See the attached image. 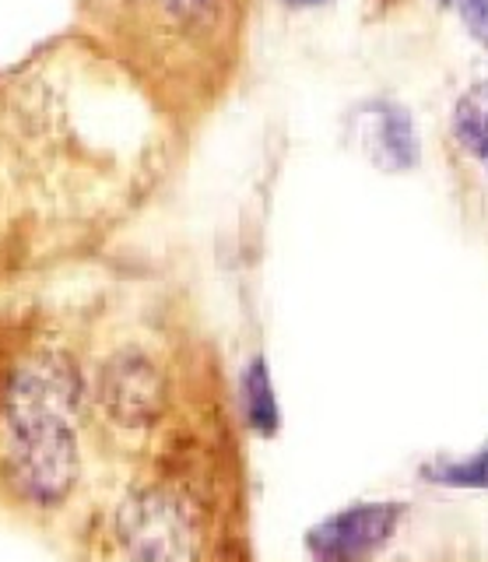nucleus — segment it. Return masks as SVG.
Segmentation results:
<instances>
[{
	"label": "nucleus",
	"instance_id": "nucleus-5",
	"mask_svg": "<svg viewBox=\"0 0 488 562\" xmlns=\"http://www.w3.org/2000/svg\"><path fill=\"white\" fill-rule=\"evenodd\" d=\"M99 394L110 418H116L127 429L151 426L166 412V380L159 366L141 351H124L102 369Z\"/></svg>",
	"mask_w": 488,
	"mask_h": 562
},
{
	"label": "nucleus",
	"instance_id": "nucleus-1",
	"mask_svg": "<svg viewBox=\"0 0 488 562\" xmlns=\"http://www.w3.org/2000/svg\"><path fill=\"white\" fill-rule=\"evenodd\" d=\"M116 538L130 562H197L201 520L183 492L145 485L120 503Z\"/></svg>",
	"mask_w": 488,
	"mask_h": 562
},
{
	"label": "nucleus",
	"instance_id": "nucleus-2",
	"mask_svg": "<svg viewBox=\"0 0 488 562\" xmlns=\"http://www.w3.org/2000/svg\"><path fill=\"white\" fill-rule=\"evenodd\" d=\"M11 482L25 499L60 503L78 479V443L71 422L32 418L11 422Z\"/></svg>",
	"mask_w": 488,
	"mask_h": 562
},
{
	"label": "nucleus",
	"instance_id": "nucleus-9",
	"mask_svg": "<svg viewBox=\"0 0 488 562\" xmlns=\"http://www.w3.org/2000/svg\"><path fill=\"white\" fill-rule=\"evenodd\" d=\"M440 8L457 18L470 40L488 53V0H440Z\"/></svg>",
	"mask_w": 488,
	"mask_h": 562
},
{
	"label": "nucleus",
	"instance_id": "nucleus-7",
	"mask_svg": "<svg viewBox=\"0 0 488 562\" xmlns=\"http://www.w3.org/2000/svg\"><path fill=\"white\" fill-rule=\"evenodd\" d=\"M450 140L464 162L488 180V78L470 81L453 102Z\"/></svg>",
	"mask_w": 488,
	"mask_h": 562
},
{
	"label": "nucleus",
	"instance_id": "nucleus-10",
	"mask_svg": "<svg viewBox=\"0 0 488 562\" xmlns=\"http://www.w3.org/2000/svg\"><path fill=\"white\" fill-rule=\"evenodd\" d=\"M250 415H253V422H260V426L274 422L271 386H268V376H264V369H260V366L250 373Z\"/></svg>",
	"mask_w": 488,
	"mask_h": 562
},
{
	"label": "nucleus",
	"instance_id": "nucleus-11",
	"mask_svg": "<svg viewBox=\"0 0 488 562\" xmlns=\"http://www.w3.org/2000/svg\"><path fill=\"white\" fill-rule=\"evenodd\" d=\"M295 8H317V4H327V0H288Z\"/></svg>",
	"mask_w": 488,
	"mask_h": 562
},
{
	"label": "nucleus",
	"instance_id": "nucleus-4",
	"mask_svg": "<svg viewBox=\"0 0 488 562\" xmlns=\"http://www.w3.org/2000/svg\"><path fill=\"white\" fill-rule=\"evenodd\" d=\"M81 404V376L64 356H39L25 362L8 383V418H60L71 422Z\"/></svg>",
	"mask_w": 488,
	"mask_h": 562
},
{
	"label": "nucleus",
	"instance_id": "nucleus-8",
	"mask_svg": "<svg viewBox=\"0 0 488 562\" xmlns=\"http://www.w3.org/2000/svg\"><path fill=\"white\" fill-rule=\"evenodd\" d=\"M370 562H488V544L464 531H432L411 549H394L383 559L370 555Z\"/></svg>",
	"mask_w": 488,
	"mask_h": 562
},
{
	"label": "nucleus",
	"instance_id": "nucleus-3",
	"mask_svg": "<svg viewBox=\"0 0 488 562\" xmlns=\"http://www.w3.org/2000/svg\"><path fill=\"white\" fill-rule=\"evenodd\" d=\"M352 140L379 172H411L422 162V134L405 102L370 99L352 110Z\"/></svg>",
	"mask_w": 488,
	"mask_h": 562
},
{
	"label": "nucleus",
	"instance_id": "nucleus-6",
	"mask_svg": "<svg viewBox=\"0 0 488 562\" xmlns=\"http://www.w3.org/2000/svg\"><path fill=\"white\" fill-rule=\"evenodd\" d=\"M397 509H359L330 524V531L320 535V555L324 562H362L376 555L379 541L394 535Z\"/></svg>",
	"mask_w": 488,
	"mask_h": 562
}]
</instances>
